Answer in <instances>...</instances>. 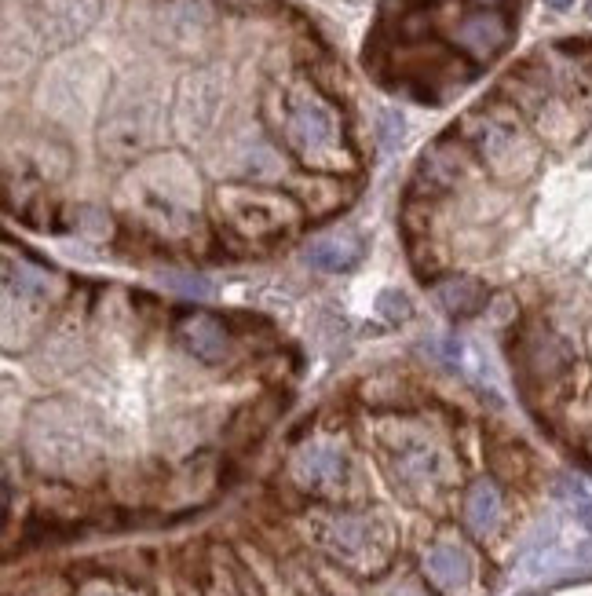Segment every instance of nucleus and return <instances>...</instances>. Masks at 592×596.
I'll return each mask as SVG.
<instances>
[{
    "instance_id": "obj_1",
    "label": "nucleus",
    "mask_w": 592,
    "mask_h": 596,
    "mask_svg": "<svg viewBox=\"0 0 592 596\" xmlns=\"http://www.w3.org/2000/svg\"><path fill=\"white\" fill-rule=\"evenodd\" d=\"M282 139L296 161L315 172L351 169V150L344 143V125L337 110L315 85L296 81L282 92Z\"/></svg>"
},
{
    "instance_id": "obj_2",
    "label": "nucleus",
    "mask_w": 592,
    "mask_h": 596,
    "mask_svg": "<svg viewBox=\"0 0 592 596\" xmlns=\"http://www.w3.org/2000/svg\"><path fill=\"white\" fill-rule=\"evenodd\" d=\"M132 209L161 238H187L198 227V180L180 158L154 161L132 187Z\"/></svg>"
},
{
    "instance_id": "obj_3",
    "label": "nucleus",
    "mask_w": 592,
    "mask_h": 596,
    "mask_svg": "<svg viewBox=\"0 0 592 596\" xmlns=\"http://www.w3.org/2000/svg\"><path fill=\"white\" fill-rule=\"evenodd\" d=\"M216 213L231 235L253 245L282 242L304 224V205L296 198L267 187H245V183H227L216 191Z\"/></svg>"
},
{
    "instance_id": "obj_4",
    "label": "nucleus",
    "mask_w": 592,
    "mask_h": 596,
    "mask_svg": "<svg viewBox=\"0 0 592 596\" xmlns=\"http://www.w3.org/2000/svg\"><path fill=\"white\" fill-rule=\"evenodd\" d=\"M465 136L472 139V147L479 150L483 165H490L494 176L501 180H519L534 169L538 150L527 139V132L516 121L501 118L494 110H479L465 121Z\"/></svg>"
},
{
    "instance_id": "obj_5",
    "label": "nucleus",
    "mask_w": 592,
    "mask_h": 596,
    "mask_svg": "<svg viewBox=\"0 0 592 596\" xmlns=\"http://www.w3.org/2000/svg\"><path fill=\"white\" fill-rule=\"evenodd\" d=\"M508 41H512V26L501 11H476L454 26V44L461 52H468L476 63H490L497 55L505 52Z\"/></svg>"
},
{
    "instance_id": "obj_6",
    "label": "nucleus",
    "mask_w": 592,
    "mask_h": 596,
    "mask_svg": "<svg viewBox=\"0 0 592 596\" xmlns=\"http://www.w3.org/2000/svg\"><path fill=\"white\" fill-rule=\"evenodd\" d=\"M176 337L194 359L201 362H220L227 355V330L216 315H205V311H194L176 326Z\"/></svg>"
},
{
    "instance_id": "obj_7",
    "label": "nucleus",
    "mask_w": 592,
    "mask_h": 596,
    "mask_svg": "<svg viewBox=\"0 0 592 596\" xmlns=\"http://www.w3.org/2000/svg\"><path fill=\"white\" fill-rule=\"evenodd\" d=\"M304 256L307 264L318 267V271L340 275V271H351L362 260V238L351 235V231H329V235H318L307 245Z\"/></svg>"
},
{
    "instance_id": "obj_8",
    "label": "nucleus",
    "mask_w": 592,
    "mask_h": 596,
    "mask_svg": "<svg viewBox=\"0 0 592 596\" xmlns=\"http://www.w3.org/2000/svg\"><path fill=\"white\" fill-rule=\"evenodd\" d=\"M571 348L563 344V337L549 330H538L527 341V370L538 377V381H560L563 373L571 370Z\"/></svg>"
},
{
    "instance_id": "obj_9",
    "label": "nucleus",
    "mask_w": 592,
    "mask_h": 596,
    "mask_svg": "<svg viewBox=\"0 0 592 596\" xmlns=\"http://www.w3.org/2000/svg\"><path fill=\"white\" fill-rule=\"evenodd\" d=\"M344 454H340L337 447H326V443H318V447H307L300 458H296V476H300V483H307V487L315 490H326L333 487V483H340V476H344Z\"/></svg>"
},
{
    "instance_id": "obj_10",
    "label": "nucleus",
    "mask_w": 592,
    "mask_h": 596,
    "mask_svg": "<svg viewBox=\"0 0 592 596\" xmlns=\"http://www.w3.org/2000/svg\"><path fill=\"white\" fill-rule=\"evenodd\" d=\"M435 304L450 311V315H457V319H468V315H479L487 308V286L465 275L446 278V282L435 286Z\"/></svg>"
},
{
    "instance_id": "obj_11",
    "label": "nucleus",
    "mask_w": 592,
    "mask_h": 596,
    "mask_svg": "<svg viewBox=\"0 0 592 596\" xmlns=\"http://www.w3.org/2000/svg\"><path fill=\"white\" fill-rule=\"evenodd\" d=\"M424 571H428V578H432L439 589H446V593L465 589L468 578H472V564H468L465 549H457V545H435L432 553L424 556Z\"/></svg>"
},
{
    "instance_id": "obj_12",
    "label": "nucleus",
    "mask_w": 592,
    "mask_h": 596,
    "mask_svg": "<svg viewBox=\"0 0 592 596\" xmlns=\"http://www.w3.org/2000/svg\"><path fill=\"white\" fill-rule=\"evenodd\" d=\"M497 516H501V494H497V487L494 483H476V487L468 490V498H465V520H468V527L476 534H487V531H494V523H497Z\"/></svg>"
},
{
    "instance_id": "obj_13",
    "label": "nucleus",
    "mask_w": 592,
    "mask_h": 596,
    "mask_svg": "<svg viewBox=\"0 0 592 596\" xmlns=\"http://www.w3.org/2000/svg\"><path fill=\"white\" fill-rule=\"evenodd\" d=\"M421 172L435 187H450V183L461 180V172H465V154L454 147V143H439L432 154H424V165Z\"/></svg>"
},
{
    "instance_id": "obj_14",
    "label": "nucleus",
    "mask_w": 592,
    "mask_h": 596,
    "mask_svg": "<svg viewBox=\"0 0 592 596\" xmlns=\"http://www.w3.org/2000/svg\"><path fill=\"white\" fill-rule=\"evenodd\" d=\"M377 311H381L384 319L406 322L413 308H410V300H406V293H399V289H388V293H381V297H377Z\"/></svg>"
},
{
    "instance_id": "obj_15",
    "label": "nucleus",
    "mask_w": 592,
    "mask_h": 596,
    "mask_svg": "<svg viewBox=\"0 0 592 596\" xmlns=\"http://www.w3.org/2000/svg\"><path fill=\"white\" fill-rule=\"evenodd\" d=\"M578 520H582V527H589V531H592V501H582V509H578Z\"/></svg>"
},
{
    "instance_id": "obj_16",
    "label": "nucleus",
    "mask_w": 592,
    "mask_h": 596,
    "mask_svg": "<svg viewBox=\"0 0 592 596\" xmlns=\"http://www.w3.org/2000/svg\"><path fill=\"white\" fill-rule=\"evenodd\" d=\"M545 4H549V8H556V11H563V8H571L574 0H545Z\"/></svg>"
},
{
    "instance_id": "obj_17",
    "label": "nucleus",
    "mask_w": 592,
    "mask_h": 596,
    "mask_svg": "<svg viewBox=\"0 0 592 596\" xmlns=\"http://www.w3.org/2000/svg\"><path fill=\"white\" fill-rule=\"evenodd\" d=\"M476 4H487V8H494V4H501V0H476Z\"/></svg>"
},
{
    "instance_id": "obj_18",
    "label": "nucleus",
    "mask_w": 592,
    "mask_h": 596,
    "mask_svg": "<svg viewBox=\"0 0 592 596\" xmlns=\"http://www.w3.org/2000/svg\"><path fill=\"white\" fill-rule=\"evenodd\" d=\"M88 596H114V593H106V589H99V593H88Z\"/></svg>"
},
{
    "instance_id": "obj_19",
    "label": "nucleus",
    "mask_w": 592,
    "mask_h": 596,
    "mask_svg": "<svg viewBox=\"0 0 592 596\" xmlns=\"http://www.w3.org/2000/svg\"><path fill=\"white\" fill-rule=\"evenodd\" d=\"M585 11H589V15H592V0H589V4H585Z\"/></svg>"
},
{
    "instance_id": "obj_20",
    "label": "nucleus",
    "mask_w": 592,
    "mask_h": 596,
    "mask_svg": "<svg viewBox=\"0 0 592 596\" xmlns=\"http://www.w3.org/2000/svg\"><path fill=\"white\" fill-rule=\"evenodd\" d=\"M395 596H413V593H395Z\"/></svg>"
}]
</instances>
